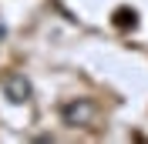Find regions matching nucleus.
<instances>
[{
  "label": "nucleus",
  "mask_w": 148,
  "mask_h": 144,
  "mask_svg": "<svg viewBox=\"0 0 148 144\" xmlns=\"http://www.w3.org/2000/svg\"><path fill=\"white\" fill-rule=\"evenodd\" d=\"M0 90H3V97L10 101V104H27L30 97H34V87H30V81L24 77V74L10 71L0 77Z\"/></svg>",
  "instance_id": "obj_1"
},
{
  "label": "nucleus",
  "mask_w": 148,
  "mask_h": 144,
  "mask_svg": "<svg viewBox=\"0 0 148 144\" xmlns=\"http://www.w3.org/2000/svg\"><path fill=\"white\" fill-rule=\"evenodd\" d=\"M111 24H114L118 30H135L138 27V10L135 7H118L114 17H111Z\"/></svg>",
  "instance_id": "obj_2"
},
{
  "label": "nucleus",
  "mask_w": 148,
  "mask_h": 144,
  "mask_svg": "<svg viewBox=\"0 0 148 144\" xmlns=\"http://www.w3.org/2000/svg\"><path fill=\"white\" fill-rule=\"evenodd\" d=\"M91 114V104H64V121L67 124H77V121H81V117H88Z\"/></svg>",
  "instance_id": "obj_3"
},
{
  "label": "nucleus",
  "mask_w": 148,
  "mask_h": 144,
  "mask_svg": "<svg viewBox=\"0 0 148 144\" xmlns=\"http://www.w3.org/2000/svg\"><path fill=\"white\" fill-rule=\"evenodd\" d=\"M3 37H7V27H3V24H0V40H3Z\"/></svg>",
  "instance_id": "obj_4"
}]
</instances>
